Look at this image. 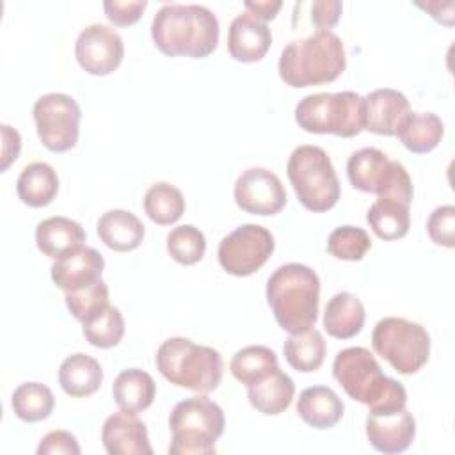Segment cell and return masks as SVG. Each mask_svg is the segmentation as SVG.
<instances>
[{
	"instance_id": "6da1fadb",
	"label": "cell",
	"mask_w": 455,
	"mask_h": 455,
	"mask_svg": "<svg viewBox=\"0 0 455 455\" xmlns=\"http://www.w3.org/2000/svg\"><path fill=\"white\" fill-rule=\"evenodd\" d=\"M219 20L201 4H165L151 21L155 46L169 57H208L219 44Z\"/></svg>"
},
{
	"instance_id": "7a4b0ae2",
	"label": "cell",
	"mask_w": 455,
	"mask_h": 455,
	"mask_svg": "<svg viewBox=\"0 0 455 455\" xmlns=\"http://www.w3.org/2000/svg\"><path fill=\"white\" fill-rule=\"evenodd\" d=\"M332 377L352 400L368 405L371 414L395 412L407 403L402 382L384 375L375 355L364 347L339 350L332 361Z\"/></svg>"
},
{
	"instance_id": "3957f363",
	"label": "cell",
	"mask_w": 455,
	"mask_h": 455,
	"mask_svg": "<svg viewBox=\"0 0 455 455\" xmlns=\"http://www.w3.org/2000/svg\"><path fill=\"white\" fill-rule=\"evenodd\" d=\"M267 302L279 327L290 334L315 327L318 320L320 279L302 263L277 267L267 279Z\"/></svg>"
},
{
	"instance_id": "277c9868",
	"label": "cell",
	"mask_w": 455,
	"mask_h": 455,
	"mask_svg": "<svg viewBox=\"0 0 455 455\" xmlns=\"http://www.w3.org/2000/svg\"><path fill=\"white\" fill-rule=\"evenodd\" d=\"M347 68L343 41L332 30H316L290 41L279 57V76L290 87H309L336 80Z\"/></svg>"
},
{
	"instance_id": "5b68a950",
	"label": "cell",
	"mask_w": 455,
	"mask_h": 455,
	"mask_svg": "<svg viewBox=\"0 0 455 455\" xmlns=\"http://www.w3.org/2000/svg\"><path fill=\"white\" fill-rule=\"evenodd\" d=\"M155 363L171 384L197 393L217 389L224 371L219 350L183 336L165 339L156 350Z\"/></svg>"
},
{
	"instance_id": "8992f818",
	"label": "cell",
	"mask_w": 455,
	"mask_h": 455,
	"mask_svg": "<svg viewBox=\"0 0 455 455\" xmlns=\"http://www.w3.org/2000/svg\"><path fill=\"white\" fill-rule=\"evenodd\" d=\"M226 427L224 411L204 393L178 402L169 414L172 434L169 453L172 455H212L215 443Z\"/></svg>"
},
{
	"instance_id": "52a82bcc",
	"label": "cell",
	"mask_w": 455,
	"mask_h": 455,
	"mask_svg": "<svg viewBox=\"0 0 455 455\" xmlns=\"http://www.w3.org/2000/svg\"><path fill=\"white\" fill-rule=\"evenodd\" d=\"M288 180L300 204L309 212L331 210L341 194L331 156L320 146H297L286 164Z\"/></svg>"
},
{
	"instance_id": "ba28073f",
	"label": "cell",
	"mask_w": 455,
	"mask_h": 455,
	"mask_svg": "<svg viewBox=\"0 0 455 455\" xmlns=\"http://www.w3.org/2000/svg\"><path fill=\"white\" fill-rule=\"evenodd\" d=\"M295 121L309 133L350 139L364 130V98L352 91L307 94L295 107Z\"/></svg>"
},
{
	"instance_id": "9c48e42d",
	"label": "cell",
	"mask_w": 455,
	"mask_h": 455,
	"mask_svg": "<svg viewBox=\"0 0 455 455\" xmlns=\"http://www.w3.org/2000/svg\"><path fill=\"white\" fill-rule=\"evenodd\" d=\"M430 345L427 329L402 316L379 320L371 332L373 350L402 375H412L427 364Z\"/></svg>"
},
{
	"instance_id": "30bf717a",
	"label": "cell",
	"mask_w": 455,
	"mask_h": 455,
	"mask_svg": "<svg viewBox=\"0 0 455 455\" xmlns=\"http://www.w3.org/2000/svg\"><path fill=\"white\" fill-rule=\"evenodd\" d=\"M34 121L39 140L53 153H64L76 146L82 110L75 98L64 92H48L36 100Z\"/></svg>"
},
{
	"instance_id": "8fae6325",
	"label": "cell",
	"mask_w": 455,
	"mask_h": 455,
	"mask_svg": "<svg viewBox=\"0 0 455 455\" xmlns=\"http://www.w3.org/2000/svg\"><path fill=\"white\" fill-rule=\"evenodd\" d=\"M275 249L274 235L259 224H242L226 235L217 249L220 267L236 277L259 270Z\"/></svg>"
},
{
	"instance_id": "7c38bea8",
	"label": "cell",
	"mask_w": 455,
	"mask_h": 455,
	"mask_svg": "<svg viewBox=\"0 0 455 455\" xmlns=\"http://www.w3.org/2000/svg\"><path fill=\"white\" fill-rule=\"evenodd\" d=\"M75 57L84 71L105 76L119 68L124 57L123 37L108 25H87L76 37Z\"/></svg>"
},
{
	"instance_id": "4fadbf2b",
	"label": "cell",
	"mask_w": 455,
	"mask_h": 455,
	"mask_svg": "<svg viewBox=\"0 0 455 455\" xmlns=\"http://www.w3.org/2000/svg\"><path fill=\"white\" fill-rule=\"evenodd\" d=\"M235 203L252 215H275L286 204V190L279 176L265 167L245 169L235 181Z\"/></svg>"
},
{
	"instance_id": "5bb4252c",
	"label": "cell",
	"mask_w": 455,
	"mask_h": 455,
	"mask_svg": "<svg viewBox=\"0 0 455 455\" xmlns=\"http://www.w3.org/2000/svg\"><path fill=\"white\" fill-rule=\"evenodd\" d=\"M103 268L105 259L101 252H98L94 247H87L82 243L76 249L55 259L50 268V274L55 286L68 293L87 288L98 279H101Z\"/></svg>"
},
{
	"instance_id": "9a60e30c",
	"label": "cell",
	"mask_w": 455,
	"mask_h": 455,
	"mask_svg": "<svg viewBox=\"0 0 455 455\" xmlns=\"http://www.w3.org/2000/svg\"><path fill=\"white\" fill-rule=\"evenodd\" d=\"M416 435V421L407 407L386 412L366 416V437L370 444L380 453H402L405 451Z\"/></svg>"
},
{
	"instance_id": "2e32d148",
	"label": "cell",
	"mask_w": 455,
	"mask_h": 455,
	"mask_svg": "<svg viewBox=\"0 0 455 455\" xmlns=\"http://www.w3.org/2000/svg\"><path fill=\"white\" fill-rule=\"evenodd\" d=\"M103 448L108 455H151L148 428L142 419L130 412L110 414L101 427Z\"/></svg>"
},
{
	"instance_id": "e0dca14e",
	"label": "cell",
	"mask_w": 455,
	"mask_h": 455,
	"mask_svg": "<svg viewBox=\"0 0 455 455\" xmlns=\"http://www.w3.org/2000/svg\"><path fill=\"white\" fill-rule=\"evenodd\" d=\"M364 98V130L377 135H396L398 126L409 116L411 105L403 92L382 87Z\"/></svg>"
},
{
	"instance_id": "ac0fdd59",
	"label": "cell",
	"mask_w": 455,
	"mask_h": 455,
	"mask_svg": "<svg viewBox=\"0 0 455 455\" xmlns=\"http://www.w3.org/2000/svg\"><path fill=\"white\" fill-rule=\"evenodd\" d=\"M396 164L398 160H389L377 148H361L350 155L347 176L354 188L379 196L387 187Z\"/></svg>"
},
{
	"instance_id": "d6986e66",
	"label": "cell",
	"mask_w": 455,
	"mask_h": 455,
	"mask_svg": "<svg viewBox=\"0 0 455 455\" xmlns=\"http://www.w3.org/2000/svg\"><path fill=\"white\" fill-rule=\"evenodd\" d=\"M272 44V32L267 23L249 12L233 18L228 32L229 55L238 62L261 60Z\"/></svg>"
},
{
	"instance_id": "ffe728a7",
	"label": "cell",
	"mask_w": 455,
	"mask_h": 455,
	"mask_svg": "<svg viewBox=\"0 0 455 455\" xmlns=\"http://www.w3.org/2000/svg\"><path fill=\"white\" fill-rule=\"evenodd\" d=\"M343 400L327 386H311L299 395L297 414L306 425L316 430L334 427L343 418Z\"/></svg>"
},
{
	"instance_id": "44dd1931",
	"label": "cell",
	"mask_w": 455,
	"mask_h": 455,
	"mask_svg": "<svg viewBox=\"0 0 455 455\" xmlns=\"http://www.w3.org/2000/svg\"><path fill=\"white\" fill-rule=\"evenodd\" d=\"M100 240L112 251L128 252L137 249L144 240V224L128 210H108L96 224Z\"/></svg>"
},
{
	"instance_id": "7402d4cb",
	"label": "cell",
	"mask_w": 455,
	"mask_h": 455,
	"mask_svg": "<svg viewBox=\"0 0 455 455\" xmlns=\"http://www.w3.org/2000/svg\"><path fill=\"white\" fill-rule=\"evenodd\" d=\"M85 242L84 228L68 217H48L36 226L37 249L53 259L68 254Z\"/></svg>"
},
{
	"instance_id": "603a6c76",
	"label": "cell",
	"mask_w": 455,
	"mask_h": 455,
	"mask_svg": "<svg viewBox=\"0 0 455 455\" xmlns=\"http://www.w3.org/2000/svg\"><path fill=\"white\" fill-rule=\"evenodd\" d=\"M364 318L366 313L361 299L350 291H338L325 306L323 327L332 338L350 339L361 332Z\"/></svg>"
},
{
	"instance_id": "cb8c5ba5",
	"label": "cell",
	"mask_w": 455,
	"mask_h": 455,
	"mask_svg": "<svg viewBox=\"0 0 455 455\" xmlns=\"http://www.w3.org/2000/svg\"><path fill=\"white\" fill-rule=\"evenodd\" d=\"M103 382L101 364L84 352L68 355L59 368V384L73 398H84L100 389Z\"/></svg>"
},
{
	"instance_id": "d4e9b609",
	"label": "cell",
	"mask_w": 455,
	"mask_h": 455,
	"mask_svg": "<svg viewBox=\"0 0 455 455\" xmlns=\"http://www.w3.org/2000/svg\"><path fill=\"white\" fill-rule=\"evenodd\" d=\"M112 395L121 411L139 414L153 403L156 396V384L148 371L126 368L114 379Z\"/></svg>"
},
{
	"instance_id": "484cf974",
	"label": "cell",
	"mask_w": 455,
	"mask_h": 455,
	"mask_svg": "<svg viewBox=\"0 0 455 455\" xmlns=\"http://www.w3.org/2000/svg\"><path fill=\"white\" fill-rule=\"evenodd\" d=\"M293 395L295 384L291 377L279 368L247 387V398L251 405L265 416H277L284 412L290 407Z\"/></svg>"
},
{
	"instance_id": "4316f807",
	"label": "cell",
	"mask_w": 455,
	"mask_h": 455,
	"mask_svg": "<svg viewBox=\"0 0 455 455\" xmlns=\"http://www.w3.org/2000/svg\"><path fill=\"white\" fill-rule=\"evenodd\" d=\"M16 192L23 204L43 208L50 204L59 192V176L46 162H32L18 176Z\"/></svg>"
},
{
	"instance_id": "83f0119b",
	"label": "cell",
	"mask_w": 455,
	"mask_h": 455,
	"mask_svg": "<svg viewBox=\"0 0 455 455\" xmlns=\"http://www.w3.org/2000/svg\"><path fill=\"white\" fill-rule=\"evenodd\" d=\"M444 135V124L434 112H409L396 130V137L411 153H428L435 149Z\"/></svg>"
},
{
	"instance_id": "f1b7e54d",
	"label": "cell",
	"mask_w": 455,
	"mask_h": 455,
	"mask_svg": "<svg viewBox=\"0 0 455 455\" xmlns=\"http://www.w3.org/2000/svg\"><path fill=\"white\" fill-rule=\"evenodd\" d=\"M407 203L391 197H377L368 208L366 220L371 231L382 240L403 238L411 228V212Z\"/></svg>"
},
{
	"instance_id": "f546056e",
	"label": "cell",
	"mask_w": 455,
	"mask_h": 455,
	"mask_svg": "<svg viewBox=\"0 0 455 455\" xmlns=\"http://www.w3.org/2000/svg\"><path fill=\"white\" fill-rule=\"evenodd\" d=\"M325 339L315 327L290 334L283 345V354L288 364L302 373L315 371L325 359Z\"/></svg>"
},
{
	"instance_id": "4dcf8cb0",
	"label": "cell",
	"mask_w": 455,
	"mask_h": 455,
	"mask_svg": "<svg viewBox=\"0 0 455 455\" xmlns=\"http://www.w3.org/2000/svg\"><path fill=\"white\" fill-rule=\"evenodd\" d=\"M277 355L265 345H249L235 352L229 363L231 375L247 387L277 370Z\"/></svg>"
},
{
	"instance_id": "1f68e13d",
	"label": "cell",
	"mask_w": 455,
	"mask_h": 455,
	"mask_svg": "<svg viewBox=\"0 0 455 455\" xmlns=\"http://www.w3.org/2000/svg\"><path fill=\"white\" fill-rule=\"evenodd\" d=\"M11 407L21 421L36 423L46 419L52 414L55 398L48 386L41 382H23L14 389L11 396Z\"/></svg>"
},
{
	"instance_id": "d6a6232c",
	"label": "cell",
	"mask_w": 455,
	"mask_h": 455,
	"mask_svg": "<svg viewBox=\"0 0 455 455\" xmlns=\"http://www.w3.org/2000/svg\"><path fill=\"white\" fill-rule=\"evenodd\" d=\"M144 212L153 222L171 226L183 215L185 197L178 187L167 181H158L144 194Z\"/></svg>"
},
{
	"instance_id": "836d02e7",
	"label": "cell",
	"mask_w": 455,
	"mask_h": 455,
	"mask_svg": "<svg viewBox=\"0 0 455 455\" xmlns=\"http://www.w3.org/2000/svg\"><path fill=\"white\" fill-rule=\"evenodd\" d=\"M85 339L98 348H112L124 336V318L114 306H107L82 323Z\"/></svg>"
},
{
	"instance_id": "e575fe53",
	"label": "cell",
	"mask_w": 455,
	"mask_h": 455,
	"mask_svg": "<svg viewBox=\"0 0 455 455\" xmlns=\"http://www.w3.org/2000/svg\"><path fill=\"white\" fill-rule=\"evenodd\" d=\"M167 251L174 261L181 265H194L201 261L206 252V238L199 228L183 224L169 231Z\"/></svg>"
},
{
	"instance_id": "d590c367",
	"label": "cell",
	"mask_w": 455,
	"mask_h": 455,
	"mask_svg": "<svg viewBox=\"0 0 455 455\" xmlns=\"http://www.w3.org/2000/svg\"><path fill=\"white\" fill-rule=\"evenodd\" d=\"M370 247V235L357 226H339L327 236V251L338 259L359 261L364 258Z\"/></svg>"
},
{
	"instance_id": "8d00e7d4",
	"label": "cell",
	"mask_w": 455,
	"mask_h": 455,
	"mask_svg": "<svg viewBox=\"0 0 455 455\" xmlns=\"http://www.w3.org/2000/svg\"><path fill=\"white\" fill-rule=\"evenodd\" d=\"M66 306L69 313L78 322H85L94 316L98 311L108 306V286L103 279H98L87 288L68 291L66 293Z\"/></svg>"
},
{
	"instance_id": "74e56055",
	"label": "cell",
	"mask_w": 455,
	"mask_h": 455,
	"mask_svg": "<svg viewBox=\"0 0 455 455\" xmlns=\"http://www.w3.org/2000/svg\"><path fill=\"white\" fill-rule=\"evenodd\" d=\"M427 233L434 243L451 249L455 245V206L443 204L432 210L427 220Z\"/></svg>"
},
{
	"instance_id": "f35d334b",
	"label": "cell",
	"mask_w": 455,
	"mask_h": 455,
	"mask_svg": "<svg viewBox=\"0 0 455 455\" xmlns=\"http://www.w3.org/2000/svg\"><path fill=\"white\" fill-rule=\"evenodd\" d=\"M148 7L146 0H130V2H119V0H107L103 2V11L107 18L117 25V27H128L139 21L144 9Z\"/></svg>"
},
{
	"instance_id": "ab89813d",
	"label": "cell",
	"mask_w": 455,
	"mask_h": 455,
	"mask_svg": "<svg viewBox=\"0 0 455 455\" xmlns=\"http://www.w3.org/2000/svg\"><path fill=\"white\" fill-rule=\"evenodd\" d=\"M80 444L76 437L68 430H52L48 432L39 446L37 455H55V453H66V455H80Z\"/></svg>"
},
{
	"instance_id": "60d3db41",
	"label": "cell",
	"mask_w": 455,
	"mask_h": 455,
	"mask_svg": "<svg viewBox=\"0 0 455 455\" xmlns=\"http://www.w3.org/2000/svg\"><path fill=\"white\" fill-rule=\"evenodd\" d=\"M343 4L339 0H316L311 4V23L318 30H331L341 16Z\"/></svg>"
},
{
	"instance_id": "b9f144b4",
	"label": "cell",
	"mask_w": 455,
	"mask_h": 455,
	"mask_svg": "<svg viewBox=\"0 0 455 455\" xmlns=\"http://www.w3.org/2000/svg\"><path fill=\"white\" fill-rule=\"evenodd\" d=\"M2 171H7V167L18 158L21 149V137L18 130H14L9 124H2Z\"/></svg>"
},
{
	"instance_id": "7bdbcfd3",
	"label": "cell",
	"mask_w": 455,
	"mask_h": 455,
	"mask_svg": "<svg viewBox=\"0 0 455 455\" xmlns=\"http://www.w3.org/2000/svg\"><path fill=\"white\" fill-rule=\"evenodd\" d=\"M243 7L247 9L249 14H252L254 18H258L259 21H268L274 20L277 11L283 7L281 0H256V2H243Z\"/></svg>"
},
{
	"instance_id": "ee69618b",
	"label": "cell",
	"mask_w": 455,
	"mask_h": 455,
	"mask_svg": "<svg viewBox=\"0 0 455 455\" xmlns=\"http://www.w3.org/2000/svg\"><path fill=\"white\" fill-rule=\"evenodd\" d=\"M418 5L425 11L430 12V16L434 20H437L439 23L443 25H451L453 23V9H455V4L451 0L448 2H439V0H432V2H427V4H421L418 2Z\"/></svg>"
}]
</instances>
